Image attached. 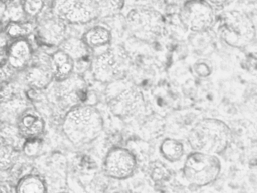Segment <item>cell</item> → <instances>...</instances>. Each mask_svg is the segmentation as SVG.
<instances>
[{
    "label": "cell",
    "mask_w": 257,
    "mask_h": 193,
    "mask_svg": "<svg viewBox=\"0 0 257 193\" xmlns=\"http://www.w3.org/2000/svg\"><path fill=\"white\" fill-rule=\"evenodd\" d=\"M34 24L29 21H12L6 24L4 33L9 38L16 40L26 39L34 31Z\"/></svg>",
    "instance_id": "24"
},
{
    "label": "cell",
    "mask_w": 257,
    "mask_h": 193,
    "mask_svg": "<svg viewBox=\"0 0 257 193\" xmlns=\"http://www.w3.org/2000/svg\"><path fill=\"white\" fill-rule=\"evenodd\" d=\"M106 93L109 110L120 119H128L135 116L143 108L145 102L138 87L124 78L109 84Z\"/></svg>",
    "instance_id": "5"
},
{
    "label": "cell",
    "mask_w": 257,
    "mask_h": 193,
    "mask_svg": "<svg viewBox=\"0 0 257 193\" xmlns=\"http://www.w3.org/2000/svg\"><path fill=\"white\" fill-rule=\"evenodd\" d=\"M126 3L129 5H133V8L136 7H151L156 8L153 6L154 0H124Z\"/></svg>",
    "instance_id": "32"
},
{
    "label": "cell",
    "mask_w": 257,
    "mask_h": 193,
    "mask_svg": "<svg viewBox=\"0 0 257 193\" xmlns=\"http://www.w3.org/2000/svg\"><path fill=\"white\" fill-rule=\"evenodd\" d=\"M15 70L8 63H6L1 64V81L2 83L10 82V80L14 75Z\"/></svg>",
    "instance_id": "31"
},
{
    "label": "cell",
    "mask_w": 257,
    "mask_h": 193,
    "mask_svg": "<svg viewBox=\"0 0 257 193\" xmlns=\"http://www.w3.org/2000/svg\"><path fill=\"white\" fill-rule=\"evenodd\" d=\"M252 20H253L254 23H255V26L257 27V9L255 12V18H252Z\"/></svg>",
    "instance_id": "34"
},
{
    "label": "cell",
    "mask_w": 257,
    "mask_h": 193,
    "mask_svg": "<svg viewBox=\"0 0 257 193\" xmlns=\"http://www.w3.org/2000/svg\"><path fill=\"white\" fill-rule=\"evenodd\" d=\"M67 24L54 15L45 17L37 25L39 40L48 46H58L67 39Z\"/></svg>",
    "instance_id": "13"
},
{
    "label": "cell",
    "mask_w": 257,
    "mask_h": 193,
    "mask_svg": "<svg viewBox=\"0 0 257 193\" xmlns=\"http://www.w3.org/2000/svg\"><path fill=\"white\" fill-rule=\"evenodd\" d=\"M126 21L132 34L144 42H154L165 31L163 15L154 8H132L127 14Z\"/></svg>",
    "instance_id": "6"
},
{
    "label": "cell",
    "mask_w": 257,
    "mask_h": 193,
    "mask_svg": "<svg viewBox=\"0 0 257 193\" xmlns=\"http://www.w3.org/2000/svg\"><path fill=\"white\" fill-rule=\"evenodd\" d=\"M15 96V89L10 82L2 83L1 101L3 104L10 102Z\"/></svg>",
    "instance_id": "30"
},
{
    "label": "cell",
    "mask_w": 257,
    "mask_h": 193,
    "mask_svg": "<svg viewBox=\"0 0 257 193\" xmlns=\"http://www.w3.org/2000/svg\"><path fill=\"white\" fill-rule=\"evenodd\" d=\"M57 83V98L63 107L70 110L73 107L85 104L88 87L83 77L75 72L67 79Z\"/></svg>",
    "instance_id": "11"
},
{
    "label": "cell",
    "mask_w": 257,
    "mask_h": 193,
    "mask_svg": "<svg viewBox=\"0 0 257 193\" xmlns=\"http://www.w3.org/2000/svg\"><path fill=\"white\" fill-rule=\"evenodd\" d=\"M103 119L95 107L82 104L70 109L62 122V131L76 146L88 144L98 138L103 130Z\"/></svg>",
    "instance_id": "2"
},
{
    "label": "cell",
    "mask_w": 257,
    "mask_h": 193,
    "mask_svg": "<svg viewBox=\"0 0 257 193\" xmlns=\"http://www.w3.org/2000/svg\"><path fill=\"white\" fill-rule=\"evenodd\" d=\"M138 161L133 152L124 147H114L106 154L103 170L109 177L118 180L128 179L135 173Z\"/></svg>",
    "instance_id": "10"
},
{
    "label": "cell",
    "mask_w": 257,
    "mask_h": 193,
    "mask_svg": "<svg viewBox=\"0 0 257 193\" xmlns=\"http://www.w3.org/2000/svg\"><path fill=\"white\" fill-rule=\"evenodd\" d=\"M16 193H47V185L39 175L28 174L18 181Z\"/></svg>",
    "instance_id": "21"
},
{
    "label": "cell",
    "mask_w": 257,
    "mask_h": 193,
    "mask_svg": "<svg viewBox=\"0 0 257 193\" xmlns=\"http://www.w3.org/2000/svg\"><path fill=\"white\" fill-rule=\"evenodd\" d=\"M34 58L32 47L26 39L14 40L7 49V62L16 71L26 70Z\"/></svg>",
    "instance_id": "15"
},
{
    "label": "cell",
    "mask_w": 257,
    "mask_h": 193,
    "mask_svg": "<svg viewBox=\"0 0 257 193\" xmlns=\"http://www.w3.org/2000/svg\"><path fill=\"white\" fill-rule=\"evenodd\" d=\"M24 9L28 16L36 17L44 7V0H23Z\"/></svg>",
    "instance_id": "28"
},
{
    "label": "cell",
    "mask_w": 257,
    "mask_h": 193,
    "mask_svg": "<svg viewBox=\"0 0 257 193\" xmlns=\"http://www.w3.org/2000/svg\"><path fill=\"white\" fill-rule=\"evenodd\" d=\"M232 128L219 118L201 117L186 134V140L191 151L221 156L232 144Z\"/></svg>",
    "instance_id": "1"
},
{
    "label": "cell",
    "mask_w": 257,
    "mask_h": 193,
    "mask_svg": "<svg viewBox=\"0 0 257 193\" xmlns=\"http://www.w3.org/2000/svg\"><path fill=\"white\" fill-rule=\"evenodd\" d=\"M51 57L55 81H64L75 73V61L64 51L58 49Z\"/></svg>",
    "instance_id": "17"
},
{
    "label": "cell",
    "mask_w": 257,
    "mask_h": 193,
    "mask_svg": "<svg viewBox=\"0 0 257 193\" xmlns=\"http://www.w3.org/2000/svg\"><path fill=\"white\" fill-rule=\"evenodd\" d=\"M59 49L68 54L75 62L88 58L91 50L82 38L76 37L67 38L60 45Z\"/></svg>",
    "instance_id": "19"
},
{
    "label": "cell",
    "mask_w": 257,
    "mask_h": 193,
    "mask_svg": "<svg viewBox=\"0 0 257 193\" xmlns=\"http://www.w3.org/2000/svg\"><path fill=\"white\" fill-rule=\"evenodd\" d=\"M127 53L119 46L109 47L91 61L93 76L99 82L110 84L124 78L127 70Z\"/></svg>",
    "instance_id": "7"
},
{
    "label": "cell",
    "mask_w": 257,
    "mask_h": 193,
    "mask_svg": "<svg viewBox=\"0 0 257 193\" xmlns=\"http://www.w3.org/2000/svg\"><path fill=\"white\" fill-rule=\"evenodd\" d=\"M189 42L192 49L198 55L207 57V54L213 52L214 39L210 34V31L191 33Z\"/></svg>",
    "instance_id": "22"
},
{
    "label": "cell",
    "mask_w": 257,
    "mask_h": 193,
    "mask_svg": "<svg viewBox=\"0 0 257 193\" xmlns=\"http://www.w3.org/2000/svg\"><path fill=\"white\" fill-rule=\"evenodd\" d=\"M2 1H6V0H2Z\"/></svg>",
    "instance_id": "37"
},
{
    "label": "cell",
    "mask_w": 257,
    "mask_h": 193,
    "mask_svg": "<svg viewBox=\"0 0 257 193\" xmlns=\"http://www.w3.org/2000/svg\"><path fill=\"white\" fill-rule=\"evenodd\" d=\"M20 151L13 146L8 140L4 137L1 139V149H0V166L3 171H7L13 168L19 161Z\"/></svg>",
    "instance_id": "23"
},
{
    "label": "cell",
    "mask_w": 257,
    "mask_h": 193,
    "mask_svg": "<svg viewBox=\"0 0 257 193\" xmlns=\"http://www.w3.org/2000/svg\"><path fill=\"white\" fill-rule=\"evenodd\" d=\"M190 151L186 140L183 141L182 139L175 137H166L159 146V152L162 158L171 164H183Z\"/></svg>",
    "instance_id": "16"
},
{
    "label": "cell",
    "mask_w": 257,
    "mask_h": 193,
    "mask_svg": "<svg viewBox=\"0 0 257 193\" xmlns=\"http://www.w3.org/2000/svg\"><path fill=\"white\" fill-rule=\"evenodd\" d=\"M200 193H210V192H200Z\"/></svg>",
    "instance_id": "35"
},
{
    "label": "cell",
    "mask_w": 257,
    "mask_h": 193,
    "mask_svg": "<svg viewBox=\"0 0 257 193\" xmlns=\"http://www.w3.org/2000/svg\"><path fill=\"white\" fill-rule=\"evenodd\" d=\"M46 123L41 113L34 108H27L19 115L17 131L25 140L41 137L44 133Z\"/></svg>",
    "instance_id": "14"
},
{
    "label": "cell",
    "mask_w": 257,
    "mask_h": 193,
    "mask_svg": "<svg viewBox=\"0 0 257 193\" xmlns=\"http://www.w3.org/2000/svg\"><path fill=\"white\" fill-rule=\"evenodd\" d=\"M194 72L200 78H207L213 73V67L211 63L205 59L198 60L193 66Z\"/></svg>",
    "instance_id": "27"
},
{
    "label": "cell",
    "mask_w": 257,
    "mask_h": 193,
    "mask_svg": "<svg viewBox=\"0 0 257 193\" xmlns=\"http://www.w3.org/2000/svg\"><path fill=\"white\" fill-rule=\"evenodd\" d=\"M150 178L156 183H165L172 180L174 173L165 163L155 161L150 163L149 167Z\"/></svg>",
    "instance_id": "25"
},
{
    "label": "cell",
    "mask_w": 257,
    "mask_h": 193,
    "mask_svg": "<svg viewBox=\"0 0 257 193\" xmlns=\"http://www.w3.org/2000/svg\"><path fill=\"white\" fill-rule=\"evenodd\" d=\"M82 39L91 49L102 47L108 48L112 39V34L110 30L104 26H94L84 33Z\"/></svg>",
    "instance_id": "18"
},
{
    "label": "cell",
    "mask_w": 257,
    "mask_h": 193,
    "mask_svg": "<svg viewBox=\"0 0 257 193\" xmlns=\"http://www.w3.org/2000/svg\"><path fill=\"white\" fill-rule=\"evenodd\" d=\"M28 16L24 9L23 0H6L1 5L2 22L7 24L12 21H25Z\"/></svg>",
    "instance_id": "20"
},
{
    "label": "cell",
    "mask_w": 257,
    "mask_h": 193,
    "mask_svg": "<svg viewBox=\"0 0 257 193\" xmlns=\"http://www.w3.org/2000/svg\"><path fill=\"white\" fill-rule=\"evenodd\" d=\"M207 3H210L213 7H224L229 3L231 0H205Z\"/></svg>",
    "instance_id": "33"
},
{
    "label": "cell",
    "mask_w": 257,
    "mask_h": 193,
    "mask_svg": "<svg viewBox=\"0 0 257 193\" xmlns=\"http://www.w3.org/2000/svg\"><path fill=\"white\" fill-rule=\"evenodd\" d=\"M223 170V161L219 155L190 151L182 164L180 175L186 184L199 191L213 185Z\"/></svg>",
    "instance_id": "3"
},
{
    "label": "cell",
    "mask_w": 257,
    "mask_h": 193,
    "mask_svg": "<svg viewBox=\"0 0 257 193\" xmlns=\"http://www.w3.org/2000/svg\"><path fill=\"white\" fill-rule=\"evenodd\" d=\"M52 12L67 24H85L97 19L101 9L97 0H55Z\"/></svg>",
    "instance_id": "8"
},
{
    "label": "cell",
    "mask_w": 257,
    "mask_h": 193,
    "mask_svg": "<svg viewBox=\"0 0 257 193\" xmlns=\"http://www.w3.org/2000/svg\"><path fill=\"white\" fill-rule=\"evenodd\" d=\"M100 9L105 6L106 9L112 12H118L121 11L125 5L124 0H97Z\"/></svg>",
    "instance_id": "29"
},
{
    "label": "cell",
    "mask_w": 257,
    "mask_h": 193,
    "mask_svg": "<svg viewBox=\"0 0 257 193\" xmlns=\"http://www.w3.org/2000/svg\"><path fill=\"white\" fill-rule=\"evenodd\" d=\"M43 142L40 137L25 140L22 147L24 154L28 158H35L40 155L43 149Z\"/></svg>",
    "instance_id": "26"
},
{
    "label": "cell",
    "mask_w": 257,
    "mask_h": 193,
    "mask_svg": "<svg viewBox=\"0 0 257 193\" xmlns=\"http://www.w3.org/2000/svg\"><path fill=\"white\" fill-rule=\"evenodd\" d=\"M180 19L191 33L210 31L216 24L215 7L205 0H187L182 6Z\"/></svg>",
    "instance_id": "9"
},
{
    "label": "cell",
    "mask_w": 257,
    "mask_h": 193,
    "mask_svg": "<svg viewBox=\"0 0 257 193\" xmlns=\"http://www.w3.org/2000/svg\"><path fill=\"white\" fill-rule=\"evenodd\" d=\"M218 35L228 46L240 49L255 40L257 27L249 14L233 9L221 15Z\"/></svg>",
    "instance_id": "4"
},
{
    "label": "cell",
    "mask_w": 257,
    "mask_h": 193,
    "mask_svg": "<svg viewBox=\"0 0 257 193\" xmlns=\"http://www.w3.org/2000/svg\"><path fill=\"white\" fill-rule=\"evenodd\" d=\"M54 79L51 56L40 54L37 58L34 56L31 65L26 69L27 84L34 90H41L46 89Z\"/></svg>",
    "instance_id": "12"
},
{
    "label": "cell",
    "mask_w": 257,
    "mask_h": 193,
    "mask_svg": "<svg viewBox=\"0 0 257 193\" xmlns=\"http://www.w3.org/2000/svg\"><path fill=\"white\" fill-rule=\"evenodd\" d=\"M58 193H66V192H58Z\"/></svg>",
    "instance_id": "36"
}]
</instances>
